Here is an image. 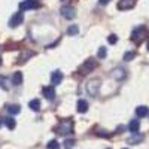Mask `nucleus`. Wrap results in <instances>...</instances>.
Returning a JSON list of instances; mask_svg holds the SVG:
<instances>
[{
  "label": "nucleus",
  "instance_id": "obj_1",
  "mask_svg": "<svg viewBox=\"0 0 149 149\" xmlns=\"http://www.w3.org/2000/svg\"><path fill=\"white\" fill-rule=\"evenodd\" d=\"M148 37V29L145 26H139L131 31V40L134 43H142Z\"/></svg>",
  "mask_w": 149,
  "mask_h": 149
},
{
  "label": "nucleus",
  "instance_id": "obj_2",
  "mask_svg": "<svg viewBox=\"0 0 149 149\" xmlns=\"http://www.w3.org/2000/svg\"><path fill=\"white\" fill-rule=\"evenodd\" d=\"M100 88H102V81L98 78H94V79L88 81V84H86V93H88L91 97H97Z\"/></svg>",
  "mask_w": 149,
  "mask_h": 149
},
{
  "label": "nucleus",
  "instance_id": "obj_3",
  "mask_svg": "<svg viewBox=\"0 0 149 149\" xmlns=\"http://www.w3.org/2000/svg\"><path fill=\"white\" fill-rule=\"evenodd\" d=\"M55 133L61 134V136H67L70 133H73V122L70 119H66V121H61L57 128H55Z\"/></svg>",
  "mask_w": 149,
  "mask_h": 149
},
{
  "label": "nucleus",
  "instance_id": "obj_4",
  "mask_svg": "<svg viewBox=\"0 0 149 149\" xmlns=\"http://www.w3.org/2000/svg\"><path fill=\"white\" fill-rule=\"evenodd\" d=\"M95 67H97L95 60L88 58V60H85L84 63L81 64V67H79V73H81V74H90V73H91Z\"/></svg>",
  "mask_w": 149,
  "mask_h": 149
},
{
  "label": "nucleus",
  "instance_id": "obj_5",
  "mask_svg": "<svg viewBox=\"0 0 149 149\" xmlns=\"http://www.w3.org/2000/svg\"><path fill=\"white\" fill-rule=\"evenodd\" d=\"M40 8V3H37L36 0H24V2L19 3V10L24 12V10H29V9H37Z\"/></svg>",
  "mask_w": 149,
  "mask_h": 149
},
{
  "label": "nucleus",
  "instance_id": "obj_6",
  "mask_svg": "<svg viewBox=\"0 0 149 149\" xmlns=\"http://www.w3.org/2000/svg\"><path fill=\"white\" fill-rule=\"evenodd\" d=\"M60 12H61V17L66 18V19H73L74 17H76V10H74V8H72V6H63Z\"/></svg>",
  "mask_w": 149,
  "mask_h": 149
},
{
  "label": "nucleus",
  "instance_id": "obj_7",
  "mask_svg": "<svg viewBox=\"0 0 149 149\" xmlns=\"http://www.w3.org/2000/svg\"><path fill=\"white\" fill-rule=\"evenodd\" d=\"M24 21V15H22V12H17V14H14L10 17V19H9V27H12V29H15V27H18L19 24Z\"/></svg>",
  "mask_w": 149,
  "mask_h": 149
},
{
  "label": "nucleus",
  "instance_id": "obj_8",
  "mask_svg": "<svg viewBox=\"0 0 149 149\" xmlns=\"http://www.w3.org/2000/svg\"><path fill=\"white\" fill-rule=\"evenodd\" d=\"M136 0H119L118 2V9L119 10H128L131 8H134Z\"/></svg>",
  "mask_w": 149,
  "mask_h": 149
},
{
  "label": "nucleus",
  "instance_id": "obj_9",
  "mask_svg": "<svg viewBox=\"0 0 149 149\" xmlns=\"http://www.w3.org/2000/svg\"><path fill=\"white\" fill-rule=\"evenodd\" d=\"M125 76H127V72H125V69H122V67H116V69H113V72H112V78L116 79V81L125 79Z\"/></svg>",
  "mask_w": 149,
  "mask_h": 149
},
{
  "label": "nucleus",
  "instance_id": "obj_10",
  "mask_svg": "<svg viewBox=\"0 0 149 149\" xmlns=\"http://www.w3.org/2000/svg\"><path fill=\"white\" fill-rule=\"evenodd\" d=\"M43 97L46 98V100H54V97H55V90H54V86H43Z\"/></svg>",
  "mask_w": 149,
  "mask_h": 149
},
{
  "label": "nucleus",
  "instance_id": "obj_11",
  "mask_svg": "<svg viewBox=\"0 0 149 149\" xmlns=\"http://www.w3.org/2000/svg\"><path fill=\"white\" fill-rule=\"evenodd\" d=\"M61 81H63V73H61L60 70L52 72V74H51V84L52 85H58V84H61Z\"/></svg>",
  "mask_w": 149,
  "mask_h": 149
},
{
  "label": "nucleus",
  "instance_id": "obj_12",
  "mask_svg": "<svg viewBox=\"0 0 149 149\" xmlns=\"http://www.w3.org/2000/svg\"><path fill=\"white\" fill-rule=\"evenodd\" d=\"M139 128H140L139 119H131L130 124H128V130L131 131V134H133V133H139Z\"/></svg>",
  "mask_w": 149,
  "mask_h": 149
},
{
  "label": "nucleus",
  "instance_id": "obj_13",
  "mask_svg": "<svg viewBox=\"0 0 149 149\" xmlns=\"http://www.w3.org/2000/svg\"><path fill=\"white\" fill-rule=\"evenodd\" d=\"M142 140H143V136L139 134V133H133L131 137H128V143H130V145H137V143H140Z\"/></svg>",
  "mask_w": 149,
  "mask_h": 149
},
{
  "label": "nucleus",
  "instance_id": "obj_14",
  "mask_svg": "<svg viewBox=\"0 0 149 149\" xmlns=\"http://www.w3.org/2000/svg\"><path fill=\"white\" fill-rule=\"evenodd\" d=\"M21 84H22V73L21 72H15L14 74H12V85L18 86Z\"/></svg>",
  "mask_w": 149,
  "mask_h": 149
},
{
  "label": "nucleus",
  "instance_id": "obj_15",
  "mask_svg": "<svg viewBox=\"0 0 149 149\" xmlns=\"http://www.w3.org/2000/svg\"><path fill=\"white\" fill-rule=\"evenodd\" d=\"M34 55V52L33 51H22V54L19 55V58H18V63L21 64V63H26V61L29 60V58H31Z\"/></svg>",
  "mask_w": 149,
  "mask_h": 149
},
{
  "label": "nucleus",
  "instance_id": "obj_16",
  "mask_svg": "<svg viewBox=\"0 0 149 149\" xmlns=\"http://www.w3.org/2000/svg\"><path fill=\"white\" fill-rule=\"evenodd\" d=\"M76 109H78V112L79 113H85L86 110H88V103H86L85 100H78V104H76Z\"/></svg>",
  "mask_w": 149,
  "mask_h": 149
},
{
  "label": "nucleus",
  "instance_id": "obj_17",
  "mask_svg": "<svg viewBox=\"0 0 149 149\" xmlns=\"http://www.w3.org/2000/svg\"><path fill=\"white\" fill-rule=\"evenodd\" d=\"M136 115H137L139 118H145L146 115H149V109L146 106H139L136 107Z\"/></svg>",
  "mask_w": 149,
  "mask_h": 149
},
{
  "label": "nucleus",
  "instance_id": "obj_18",
  "mask_svg": "<svg viewBox=\"0 0 149 149\" xmlns=\"http://www.w3.org/2000/svg\"><path fill=\"white\" fill-rule=\"evenodd\" d=\"M29 106H30V109H31L33 112H39V110H40V100L33 98V100L29 103Z\"/></svg>",
  "mask_w": 149,
  "mask_h": 149
},
{
  "label": "nucleus",
  "instance_id": "obj_19",
  "mask_svg": "<svg viewBox=\"0 0 149 149\" xmlns=\"http://www.w3.org/2000/svg\"><path fill=\"white\" fill-rule=\"evenodd\" d=\"M8 112H9V115H18L21 112V106H18V104H9L8 106Z\"/></svg>",
  "mask_w": 149,
  "mask_h": 149
},
{
  "label": "nucleus",
  "instance_id": "obj_20",
  "mask_svg": "<svg viewBox=\"0 0 149 149\" xmlns=\"http://www.w3.org/2000/svg\"><path fill=\"white\" fill-rule=\"evenodd\" d=\"M79 33V27L76 26V24H72V26L67 27V34L69 36H76Z\"/></svg>",
  "mask_w": 149,
  "mask_h": 149
},
{
  "label": "nucleus",
  "instance_id": "obj_21",
  "mask_svg": "<svg viewBox=\"0 0 149 149\" xmlns=\"http://www.w3.org/2000/svg\"><path fill=\"white\" fill-rule=\"evenodd\" d=\"M5 125H6L9 130H14V128L17 127V122H15L14 118H9V116H8V118L5 119Z\"/></svg>",
  "mask_w": 149,
  "mask_h": 149
},
{
  "label": "nucleus",
  "instance_id": "obj_22",
  "mask_svg": "<svg viewBox=\"0 0 149 149\" xmlns=\"http://www.w3.org/2000/svg\"><path fill=\"white\" fill-rule=\"evenodd\" d=\"M9 79L6 78V76H0V88L2 90H8L9 88Z\"/></svg>",
  "mask_w": 149,
  "mask_h": 149
},
{
  "label": "nucleus",
  "instance_id": "obj_23",
  "mask_svg": "<svg viewBox=\"0 0 149 149\" xmlns=\"http://www.w3.org/2000/svg\"><path fill=\"white\" fill-rule=\"evenodd\" d=\"M107 55V49L104 48V46H102V48H98V52H97V57L98 58H104Z\"/></svg>",
  "mask_w": 149,
  "mask_h": 149
},
{
  "label": "nucleus",
  "instance_id": "obj_24",
  "mask_svg": "<svg viewBox=\"0 0 149 149\" xmlns=\"http://www.w3.org/2000/svg\"><path fill=\"white\" fill-rule=\"evenodd\" d=\"M134 57H136V52H133V51H128V52H125V54H124V61H131Z\"/></svg>",
  "mask_w": 149,
  "mask_h": 149
},
{
  "label": "nucleus",
  "instance_id": "obj_25",
  "mask_svg": "<svg viewBox=\"0 0 149 149\" xmlns=\"http://www.w3.org/2000/svg\"><path fill=\"white\" fill-rule=\"evenodd\" d=\"M64 149H72L73 146H74V140L73 139H67V140H64Z\"/></svg>",
  "mask_w": 149,
  "mask_h": 149
},
{
  "label": "nucleus",
  "instance_id": "obj_26",
  "mask_svg": "<svg viewBox=\"0 0 149 149\" xmlns=\"http://www.w3.org/2000/svg\"><path fill=\"white\" fill-rule=\"evenodd\" d=\"M60 148V143L57 140H51L48 143V149H58Z\"/></svg>",
  "mask_w": 149,
  "mask_h": 149
},
{
  "label": "nucleus",
  "instance_id": "obj_27",
  "mask_svg": "<svg viewBox=\"0 0 149 149\" xmlns=\"http://www.w3.org/2000/svg\"><path fill=\"white\" fill-rule=\"evenodd\" d=\"M107 42H109L110 45H115V43L118 42V36H116V34H110V36L107 37Z\"/></svg>",
  "mask_w": 149,
  "mask_h": 149
},
{
  "label": "nucleus",
  "instance_id": "obj_28",
  "mask_svg": "<svg viewBox=\"0 0 149 149\" xmlns=\"http://www.w3.org/2000/svg\"><path fill=\"white\" fill-rule=\"evenodd\" d=\"M110 2V0H98V3H100V5H107Z\"/></svg>",
  "mask_w": 149,
  "mask_h": 149
},
{
  "label": "nucleus",
  "instance_id": "obj_29",
  "mask_svg": "<svg viewBox=\"0 0 149 149\" xmlns=\"http://www.w3.org/2000/svg\"><path fill=\"white\" fill-rule=\"evenodd\" d=\"M0 127H2V118H0Z\"/></svg>",
  "mask_w": 149,
  "mask_h": 149
},
{
  "label": "nucleus",
  "instance_id": "obj_30",
  "mask_svg": "<svg viewBox=\"0 0 149 149\" xmlns=\"http://www.w3.org/2000/svg\"><path fill=\"white\" fill-rule=\"evenodd\" d=\"M0 66H2V58H0Z\"/></svg>",
  "mask_w": 149,
  "mask_h": 149
},
{
  "label": "nucleus",
  "instance_id": "obj_31",
  "mask_svg": "<svg viewBox=\"0 0 149 149\" xmlns=\"http://www.w3.org/2000/svg\"><path fill=\"white\" fill-rule=\"evenodd\" d=\"M148 51H149V42H148Z\"/></svg>",
  "mask_w": 149,
  "mask_h": 149
},
{
  "label": "nucleus",
  "instance_id": "obj_32",
  "mask_svg": "<svg viewBox=\"0 0 149 149\" xmlns=\"http://www.w3.org/2000/svg\"><path fill=\"white\" fill-rule=\"evenodd\" d=\"M124 149H127V148H124Z\"/></svg>",
  "mask_w": 149,
  "mask_h": 149
}]
</instances>
